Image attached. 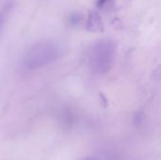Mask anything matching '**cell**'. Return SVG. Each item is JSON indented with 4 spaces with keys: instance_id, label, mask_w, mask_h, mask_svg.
I'll return each instance as SVG.
<instances>
[{
    "instance_id": "4",
    "label": "cell",
    "mask_w": 161,
    "mask_h": 160,
    "mask_svg": "<svg viewBox=\"0 0 161 160\" xmlns=\"http://www.w3.org/2000/svg\"><path fill=\"white\" fill-rule=\"evenodd\" d=\"M12 8H13V2L11 0L5 2L0 8V34L11 13Z\"/></svg>"
},
{
    "instance_id": "2",
    "label": "cell",
    "mask_w": 161,
    "mask_h": 160,
    "mask_svg": "<svg viewBox=\"0 0 161 160\" xmlns=\"http://www.w3.org/2000/svg\"><path fill=\"white\" fill-rule=\"evenodd\" d=\"M116 45L109 39H102L94 42L89 52V62L92 70L98 74L110 71L114 65Z\"/></svg>"
},
{
    "instance_id": "6",
    "label": "cell",
    "mask_w": 161,
    "mask_h": 160,
    "mask_svg": "<svg viewBox=\"0 0 161 160\" xmlns=\"http://www.w3.org/2000/svg\"><path fill=\"white\" fill-rule=\"evenodd\" d=\"M108 0H97V7H102L104 6Z\"/></svg>"
},
{
    "instance_id": "1",
    "label": "cell",
    "mask_w": 161,
    "mask_h": 160,
    "mask_svg": "<svg viewBox=\"0 0 161 160\" xmlns=\"http://www.w3.org/2000/svg\"><path fill=\"white\" fill-rule=\"evenodd\" d=\"M60 53V46L53 41L42 40L37 41L24 54L21 67L24 71L38 70L58 59Z\"/></svg>"
},
{
    "instance_id": "5",
    "label": "cell",
    "mask_w": 161,
    "mask_h": 160,
    "mask_svg": "<svg viewBox=\"0 0 161 160\" xmlns=\"http://www.w3.org/2000/svg\"><path fill=\"white\" fill-rule=\"evenodd\" d=\"M70 20H71V23H72V24L77 25V24H79L80 21H81V16H79V15L76 13L75 15H72V16L70 17Z\"/></svg>"
},
{
    "instance_id": "7",
    "label": "cell",
    "mask_w": 161,
    "mask_h": 160,
    "mask_svg": "<svg viewBox=\"0 0 161 160\" xmlns=\"http://www.w3.org/2000/svg\"><path fill=\"white\" fill-rule=\"evenodd\" d=\"M79 160H102L100 159V158H98V157H83V158H81V159Z\"/></svg>"
},
{
    "instance_id": "3",
    "label": "cell",
    "mask_w": 161,
    "mask_h": 160,
    "mask_svg": "<svg viewBox=\"0 0 161 160\" xmlns=\"http://www.w3.org/2000/svg\"><path fill=\"white\" fill-rule=\"evenodd\" d=\"M86 29L90 32H97L103 29V21L97 11L92 10L86 21Z\"/></svg>"
}]
</instances>
